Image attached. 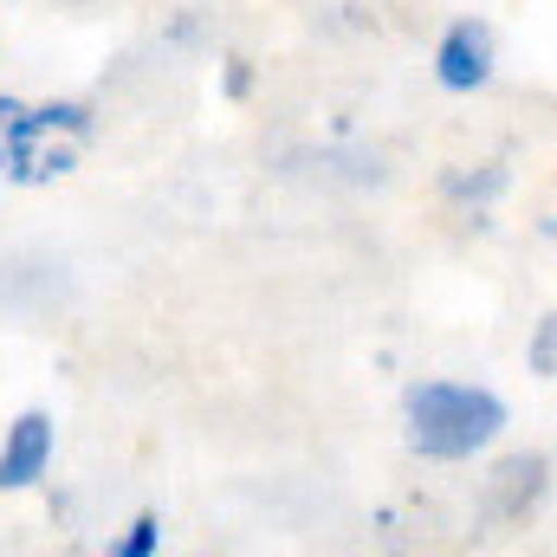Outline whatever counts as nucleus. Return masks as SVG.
I'll return each instance as SVG.
<instances>
[{"label": "nucleus", "instance_id": "obj_1", "mask_svg": "<svg viewBox=\"0 0 557 557\" xmlns=\"http://www.w3.org/2000/svg\"><path fill=\"white\" fill-rule=\"evenodd\" d=\"M499 421H506L499 396L467 389V383H421L409 396V441L434 460H460V454L486 447L499 434Z\"/></svg>", "mask_w": 557, "mask_h": 557}, {"label": "nucleus", "instance_id": "obj_5", "mask_svg": "<svg viewBox=\"0 0 557 557\" xmlns=\"http://www.w3.org/2000/svg\"><path fill=\"white\" fill-rule=\"evenodd\" d=\"M143 552H156V519H143L137 532L124 539V557H143Z\"/></svg>", "mask_w": 557, "mask_h": 557}, {"label": "nucleus", "instance_id": "obj_4", "mask_svg": "<svg viewBox=\"0 0 557 557\" xmlns=\"http://www.w3.org/2000/svg\"><path fill=\"white\" fill-rule=\"evenodd\" d=\"M539 480H545V460H512V467H499L493 506H499V512H519V499H539Z\"/></svg>", "mask_w": 557, "mask_h": 557}, {"label": "nucleus", "instance_id": "obj_3", "mask_svg": "<svg viewBox=\"0 0 557 557\" xmlns=\"http://www.w3.org/2000/svg\"><path fill=\"white\" fill-rule=\"evenodd\" d=\"M486 59H493L486 26H454V33H447V46H441V85L473 91V85L486 78Z\"/></svg>", "mask_w": 557, "mask_h": 557}, {"label": "nucleus", "instance_id": "obj_2", "mask_svg": "<svg viewBox=\"0 0 557 557\" xmlns=\"http://www.w3.org/2000/svg\"><path fill=\"white\" fill-rule=\"evenodd\" d=\"M52 460V421L46 416H20L7 428V447H0V486H33Z\"/></svg>", "mask_w": 557, "mask_h": 557}, {"label": "nucleus", "instance_id": "obj_6", "mask_svg": "<svg viewBox=\"0 0 557 557\" xmlns=\"http://www.w3.org/2000/svg\"><path fill=\"white\" fill-rule=\"evenodd\" d=\"M532 363H539V370H557V318L545 324V337H539V350H532Z\"/></svg>", "mask_w": 557, "mask_h": 557}]
</instances>
